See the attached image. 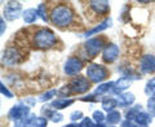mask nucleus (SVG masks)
<instances>
[{"mask_svg":"<svg viewBox=\"0 0 155 127\" xmlns=\"http://www.w3.org/2000/svg\"><path fill=\"white\" fill-rule=\"evenodd\" d=\"M70 88L72 95H81V94H85L91 90V82L87 77H81V75H78L75 78H72L71 82L69 83Z\"/></svg>","mask_w":155,"mask_h":127,"instance_id":"7","label":"nucleus"},{"mask_svg":"<svg viewBox=\"0 0 155 127\" xmlns=\"http://www.w3.org/2000/svg\"><path fill=\"white\" fill-rule=\"evenodd\" d=\"M79 125H80L81 127H96L94 121L92 119V118H88V117H84V118L80 121Z\"/></svg>","mask_w":155,"mask_h":127,"instance_id":"33","label":"nucleus"},{"mask_svg":"<svg viewBox=\"0 0 155 127\" xmlns=\"http://www.w3.org/2000/svg\"><path fill=\"white\" fill-rule=\"evenodd\" d=\"M122 127H143V126H140V125H137L136 122H132V121H123L122 122Z\"/></svg>","mask_w":155,"mask_h":127,"instance_id":"35","label":"nucleus"},{"mask_svg":"<svg viewBox=\"0 0 155 127\" xmlns=\"http://www.w3.org/2000/svg\"><path fill=\"white\" fill-rule=\"evenodd\" d=\"M97 99H96V95L92 94V95H87L84 97H80V101H84V102H94Z\"/></svg>","mask_w":155,"mask_h":127,"instance_id":"34","label":"nucleus"},{"mask_svg":"<svg viewBox=\"0 0 155 127\" xmlns=\"http://www.w3.org/2000/svg\"><path fill=\"white\" fill-rule=\"evenodd\" d=\"M146 112L151 117H155V95L149 96L146 102Z\"/></svg>","mask_w":155,"mask_h":127,"instance_id":"28","label":"nucleus"},{"mask_svg":"<svg viewBox=\"0 0 155 127\" xmlns=\"http://www.w3.org/2000/svg\"><path fill=\"white\" fill-rule=\"evenodd\" d=\"M58 91V95L61 96V99H69L67 96H70L72 95V92H71V88H70V86L69 84H66L64 87H61L60 90H57Z\"/></svg>","mask_w":155,"mask_h":127,"instance_id":"30","label":"nucleus"},{"mask_svg":"<svg viewBox=\"0 0 155 127\" xmlns=\"http://www.w3.org/2000/svg\"><path fill=\"white\" fill-rule=\"evenodd\" d=\"M113 87H114V82H104L97 86V88L94 90V95L102 96L105 94H107L109 91H113Z\"/></svg>","mask_w":155,"mask_h":127,"instance_id":"22","label":"nucleus"},{"mask_svg":"<svg viewBox=\"0 0 155 127\" xmlns=\"http://www.w3.org/2000/svg\"><path fill=\"white\" fill-rule=\"evenodd\" d=\"M69 118H70V121L72 122V123H75V122L83 119L84 118V114H83V112H81V110H74L72 113H70Z\"/></svg>","mask_w":155,"mask_h":127,"instance_id":"31","label":"nucleus"},{"mask_svg":"<svg viewBox=\"0 0 155 127\" xmlns=\"http://www.w3.org/2000/svg\"><path fill=\"white\" fill-rule=\"evenodd\" d=\"M111 25H113V21H111V18H110V17H109V18H105L102 22L98 23V25H96L94 27L89 29L88 31H85V33H84V36H85V38H89V36H92V35H97V34L105 31L106 29L111 27Z\"/></svg>","mask_w":155,"mask_h":127,"instance_id":"14","label":"nucleus"},{"mask_svg":"<svg viewBox=\"0 0 155 127\" xmlns=\"http://www.w3.org/2000/svg\"><path fill=\"white\" fill-rule=\"evenodd\" d=\"M107 46L105 43V39L102 36H96V38H91L88 39L84 44H83V50L85 52L87 57L89 58H94L98 56L100 52H102L105 50V47Z\"/></svg>","mask_w":155,"mask_h":127,"instance_id":"4","label":"nucleus"},{"mask_svg":"<svg viewBox=\"0 0 155 127\" xmlns=\"http://www.w3.org/2000/svg\"><path fill=\"white\" fill-rule=\"evenodd\" d=\"M49 21L57 27H69L75 21V12L66 3L56 4L49 12Z\"/></svg>","mask_w":155,"mask_h":127,"instance_id":"1","label":"nucleus"},{"mask_svg":"<svg viewBox=\"0 0 155 127\" xmlns=\"http://www.w3.org/2000/svg\"><path fill=\"white\" fill-rule=\"evenodd\" d=\"M28 115H30V106L25 105L23 102H19V104L11 108L8 113V118L9 121L17 123V122H23L25 119H27Z\"/></svg>","mask_w":155,"mask_h":127,"instance_id":"6","label":"nucleus"},{"mask_svg":"<svg viewBox=\"0 0 155 127\" xmlns=\"http://www.w3.org/2000/svg\"><path fill=\"white\" fill-rule=\"evenodd\" d=\"M116 106H118V100L114 99V97H104L102 101H101V108L107 113L115 110Z\"/></svg>","mask_w":155,"mask_h":127,"instance_id":"19","label":"nucleus"},{"mask_svg":"<svg viewBox=\"0 0 155 127\" xmlns=\"http://www.w3.org/2000/svg\"><path fill=\"white\" fill-rule=\"evenodd\" d=\"M88 5L98 16H105L110 12V3L106 0H91Z\"/></svg>","mask_w":155,"mask_h":127,"instance_id":"12","label":"nucleus"},{"mask_svg":"<svg viewBox=\"0 0 155 127\" xmlns=\"http://www.w3.org/2000/svg\"><path fill=\"white\" fill-rule=\"evenodd\" d=\"M92 119L94 121L96 125H104V122L106 121V115L104 114L102 110H94L92 114Z\"/></svg>","mask_w":155,"mask_h":127,"instance_id":"27","label":"nucleus"},{"mask_svg":"<svg viewBox=\"0 0 155 127\" xmlns=\"http://www.w3.org/2000/svg\"><path fill=\"white\" fill-rule=\"evenodd\" d=\"M36 11H38L39 18H41L43 22H48V21H49V13H48V11H47V4L45 3H40V4H39L38 8H36Z\"/></svg>","mask_w":155,"mask_h":127,"instance_id":"24","label":"nucleus"},{"mask_svg":"<svg viewBox=\"0 0 155 127\" xmlns=\"http://www.w3.org/2000/svg\"><path fill=\"white\" fill-rule=\"evenodd\" d=\"M31 43L39 50H51L58 43V38L54 31L48 27H39L32 34Z\"/></svg>","mask_w":155,"mask_h":127,"instance_id":"2","label":"nucleus"},{"mask_svg":"<svg viewBox=\"0 0 155 127\" xmlns=\"http://www.w3.org/2000/svg\"><path fill=\"white\" fill-rule=\"evenodd\" d=\"M48 118L44 115H34L31 114L25 121V127H47Z\"/></svg>","mask_w":155,"mask_h":127,"instance_id":"15","label":"nucleus"},{"mask_svg":"<svg viewBox=\"0 0 155 127\" xmlns=\"http://www.w3.org/2000/svg\"><path fill=\"white\" fill-rule=\"evenodd\" d=\"M5 30H7V23H5V19H4V17H2L0 18V34H3L5 33Z\"/></svg>","mask_w":155,"mask_h":127,"instance_id":"36","label":"nucleus"},{"mask_svg":"<svg viewBox=\"0 0 155 127\" xmlns=\"http://www.w3.org/2000/svg\"><path fill=\"white\" fill-rule=\"evenodd\" d=\"M43 114H45V117L53 123H60V122L64 121V114L57 112L54 109H43Z\"/></svg>","mask_w":155,"mask_h":127,"instance_id":"18","label":"nucleus"},{"mask_svg":"<svg viewBox=\"0 0 155 127\" xmlns=\"http://www.w3.org/2000/svg\"><path fill=\"white\" fill-rule=\"evenodd\" d=\"M23 60V55L19 48L17 47H7L3 51L2 61L5 66H16L18 63H21Z\"/></svg>","mask_w":155,"mask_h":127,"instance_id":"5","label":"nucleus"},{"mask_svg":"<svg viewBox=\"0 0 155 127\" xmlns=\"http://www.w3.org/2000/svg\"><path fill=\"white\" fill-rule=\"evenodd\" d=\"M151 121H153L151 115H150L147 112H145V110L140 112L138 115L136 117V119H134L136 123L140 125V126H143V127H147L150 123H151Z\"/></svg>","mask_w":155,"mask_h":127,"instance_id":"21","label":"nucleus"},{"mask_svg":"<svg viewBox=\"0 0 155 127\" xmlns=\"http://www.w3.org/2000/svg\"><path fill=\"white\" fill-rule=\"evenodd\" d=\"M56 95H58V91H57V90H48V91L44 92V94H41V95L38 96V101H41V102L51 101ZM52 101H53V100H52Z\"/></svg>","mask_w":155,"mask_h":127,"instance_id":"26","label":"nucleus"},{"mask_svg":"<svg viewBox=\"0 0 155 127\" xmlns=\"http://www.w3.org/2000/svg\"><path fill=\"white\" fill-rule=\"evenodd\" d=\"M22 4L19 2H8L4 7V19L14 21L22 16Z\"/></svg>","mask_w":155,"mask_h":127,"instance_id":"8","label":"nucleus"},{"mask_svg":"<svg viewBox=\"0 0 155 127\" xmlns=\"http://www.w3.org/2000/svg\"><path fill=\"white\" fill-rule=\"evenodd\" d=\"M145 94L147 96L155 95V77H153L151 79H149L146 86H145Z\"/></svg>","mask_w":155,"mask_h":127,"instance_id":"29","label":"nucleus"},{"mask_svg":"<svg viewBox=\"0 0 155 127\" xmlns=\"http://www.w3.org/2000/svg\"><path fill=\"white\" fill-rule=\"evenodd\" d=\"M64 127H81L80 125H78V123H69V125H66V126H64Z\"/></svg>","mask_w":155,"mask_h":127,"instance_id":"38","label":"nucleus"},{"mask_svg":"<svg viewBox=\"0 0 155 127\" xmlns=\"http://www.w3.org/2000/svg\"><path fill=\"white\" fill-rule=\"evenodd\" d=\"M96 127H115V126H105V125H96Z\"/></svg>","mask_w":155,"mask_h":127,"instance_id":"39","label":"nucleus"},{"mask_svg":"<svg viewBox=\"0 0 155 127\" xmlns=\"http://www.w3.org/2000/svg\"><path fill=\"white\" fill-rule=\"evenodd\" d=\"M141 110H142V106H141V105H134L133 108H129V110L127 112V113H125V119L134 122L136 117L138 115V113H140Z\"/></svg>","mask_w":155,"mask_h":127,"instance_id":"25","label":"nucleus"},{"mask_svg":"<svg viewBox=\"0 0 155 127\" xmlns=\"http://www.w3.org/2000/svg\"><path fill=\"white\" fill-rule=\"evenodd\" d=\"M0 92H2V95H3V96H5L7 99H12V97H13V94L8 90V87L4 84V82L0 83Z\"/></svg>","mask_w":155,"mask_h":127,"instance_id":"32","label":"nucleus"},{"mask_svg":"<svg viewBox=\"0 0 155 127\" xmlns=\"http://www.w3.org/2000/svg\"><path fill=\"white\" fill-rule=\"evenodd\" d=\"M74 104V100L72 99H56L51 102V108L54 109V110H62V109H66L69 108L70 105Z\"/></svg>","mask_w":155,"mask_h":127,"instance_id":"17","label":"nucleus"},{"mask_svg":"<svg viewBox=\"0 0 155 127\" xmlns=\"http://www.w3.org/2000/svg\"><path fill=\"white\" fill-rule=\"evenodd\" d=\"M119 55H120L119 47L114 44V43H109L102 51V60L106 63H113L119 58Z\"/></svg>","mask_w":155,"mask_h":127,"instance_id":"10","label":"nucleus"},{"mask_svg":"<svg viewBox=\"0 0 155 127\" xmlns=\"http://www.w3.org/2000/svg\"><path fill=\"white\" fill-rule=\"evenodd\" d=\"M116 100H118V105L122 106V108H127V106H130L134 104V100L136 97L132 92H124V94H120L118 97H116Z\"/></svg>","mask_w":155,"mask_h":127,"instance_id":"16","label":"nucleus"},{"mask_svg":"<svg viewBox=\"0 0 155 127\" xmlns=\"http://www.w3.org/2000/svg\"><path fill=\"white\" fill-rule=\"evenodd\" d=\"M130 84H132V79L128 77H120L118 78L115 82H114V87H113V94L115 95H120V94H124V92H127V90L130 87Z\"/></svg>","mask_w":155,"mask_h":127,"instance_id":"13","label":"nucleus"},{"mask_svg":"<svg viewBox=\"0 0 155 127\" xmlns=\"http://www.w3.org/2000/svg\"><path fill=\"white\" fill-rule=\"evenodd\" d=\"M106 122L111 126H115V125L120 123V122H122V113L118 112V110L110 112V113H107V115H106Z\"/></svg>","mask_w":155,"mask_h":127,"instance_id":"23","label":"nucleus"},{"mask_svg":"<svg viewBox=\"0 0 155 127\" xmlns=\"http://www.w3.org/2000/svg\"><path fill=\"white\" fill-rule=\"evenodd\" d=\"M140 70L143 74H154L155 73V56L145 55L140 60Z\"/></svg>","mask_w":155,"mask_h":127,"instance_id":"11","label":"nucleus"},{"mask_svg":"<svg viewBox=\"0 0 155 127\" xmlns=\"http://www.w3.org/2000/svg\"><path fill=\"white\" fill-rule=\"evenodd\" d=\"M23 102L27 105V106H34L36 104V100L35 99H31V97H26L25 100H23Z\"/></svg>","mask_w":155,"mask_h":127,"instance_id":"37","label":"nucleus"},{"mask_svg":"<svg viewBox=\"0 0 155 127\" xmlns=\"http://www.w3.org/2000/svg\"><path fill=\"white\" fill-rule=\"evenodd\" d=\"M109 77L107 69L101 65V63L92 62L87 66V78L89 79L91 83H104V81Z\"/></svg>","mask_w":155,"mask_h":127,"instance_id":"3","label":"nucleus"},{"mask_svg":"<svg viewBox=\"0 0 155 127\" xmlns=\"http://www.w3.org/2000/svg\"><path fill=\"white\" fill-rule=\"evenodd\" d=\"M83 61L79 57H69L64 65V73L66 75L75 78V75H78L83 70Z\"/></svg>","mask_w":155,"mask_h":127,"instance_id":"9","label":"nucleus"},{"mask_svg":"<svg viewBox=\"0 0 155 127\" xmlns=\"http://www.w3.org/2000/svg\"><path fill=\"white\" fill-rule=\"evenodd\" d=\"M38 17H39L38 11L35 8H28V9H26V11H23V13H22V18H23V21H25V23H27V25H32V23L36 21Z\"/></svg>","mask_w":155,"mask_h":127,"instance_id":"20","label":"nucleus"}]
</instances>
